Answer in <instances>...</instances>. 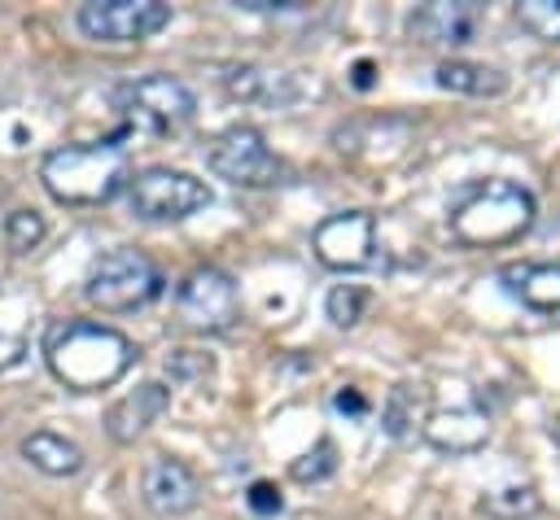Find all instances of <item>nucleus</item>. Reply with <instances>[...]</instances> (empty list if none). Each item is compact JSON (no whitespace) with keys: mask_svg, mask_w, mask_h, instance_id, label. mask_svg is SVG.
Wrapping results in <instances>:
<instances>
[{"mask_svg":"<svg viewBox=\"0 0 560 520\" xmlns=\"http://www.w3.org/2000/svg\"><path fill=\"white\" fill-rule=\"evenodd\" d=\"M44 354H48V367L52 376L66 385V389H79V393H92V389H105L114 385L136 350L131 341L118 332V328H105V323H57L44 341Z\"/></svg>","mask_w":560,"mask_h":520,"instance_id":"f257e3e1","label":"nucleus"},{"mask_svg":"<svg viewBox=\"0 0 560 520\" xmlns=\"http://www.w3.org/2000/svg\"><path fill=\"white\" fill-rule=\"evenodd\" d=\"M534 192L512 184V179H486L477 188H468L455 205H451V236L468 249H494V245H512L534 227Z\"/></svg>","mask_w":560,"mask_h":520,"instance_id":"f03ea898","label":"nucleus"},{"mask_svg":"<svg viewBox=\"0 0 560 520\" xmlns=\"http://www.w3.org/2000/svg\"><path fill=\"white\" fill-rule=\"evenodd\" d=\"M122 135L52 149L39 166V179H44L48 197L61 201V205H101V201H109L127 179V149L118 144Z\"/></svg>","mask_w":560,"mask_h":520,"instance_id":"7ed1b4c3","label":"nucleus"},{"mask_svg":"<svg viewBox=\"0 0 560 520\" xmlns=\"http://www.w3.org/2000/svg\"><path fill=\"white\" fill-rule=\"evenodd\" d=\"M162 271L149 253L140 249H109L92 275H88V302L101 306V310H136V306H149L158 293H162Z\"/></svg>","mask_w":560,"mask_h":520,"instance_id":"20e7f679","label":"nucleus"},{"mask_svg":"<svg viewBox=\"0 0 560 520\" xmlns=\"http://www.w3.org/2000/svg\"><path fill=\"white\" fill-rule=\"evenodd\" d=\"M118 109L127 114L131 127H144L153 135H166L175 127H184L197 109V96L188 83L171 79V74H144V79H131L114 92Z\"/></svg>","mask_w":560,"mask_h":520,"instance_id":"39448f33","label":"nucleus"},{"mask_svg":"<svg viewBox=\"0 0 560 520\" xmlns=\"http://www.w3.org/2000/svg\"><path fill=\"white\" fill-rule=\"evenodd\" d=\"M127 201L149 223H175V218H188L201 205H210V188L188 170L149 166L127 184Z\"/></svg>","mask_w":560,"mask_h":520,"instance_id":"423d86ee","label":"nucleus"},{"mask_svg":"<svg viewBox=\"0 0 560 520\" xmlns=\"http://www.w3.org/2000/svg\"><path fill=\"white\" fill-rule=\"evenodd\" d=\"M171 22L162 0H92L74 13V26L96 44H140Z\"/></svg>","mask_w":560,"mask_h":520,"instance_id":"0eeeda50","label":"nucleus"},{"mask_svg":"<svg viewBox=\"0 0 560 520\" xmlns=\"http://www.w3.org/2000/svg\"><path fill=\"white\" fill-rule=\"evenodd\" d=\"M210 170L236 188H271L284 175V162L267 149V140L254 127H228L210 144Z\"/></svg>","mask_w":560,"mask_h":520,"instance_id":"6e6552de","label":"nucleus"},{"mask_svg":"<svg viewBox=\"0 0 560 520\" xmlns=\"http://www.w3.org/2000/svg\"><path fill=\"white\" fill-rule=\"evenodd\" d=\"M311 249L328 271H363L376 262V218L368 210L328 214L311 232Z\"/></svg>","mask_w":560,"mask_h":520,"instance_id":"1a4fd4ad","label":"nucleus"},{"mask_svg":"<svg viewBox=\"0 0 560 520\" xmlns=\"http://www.w3.org/2000/svg\"><path fill=\"white\" fill-rule=\"evenodd\" d=\"M179 319L197 332H223L241 319V302H236V284L228 271L219 267H197L184 275L179 293H175Z\"/></svg>","mask_w":560,"mask_h":520,"instance_id":"9d476101","label":"nucleus"},{"mask_svg":"<svg viewBox=\"0 0 560 520\" xmlns=\"http://www.w3.org/2000/svg\"><path fill=\"white\" fill-rule=\"evenodd\" d=\"M140 498L153 516H188L201 503V481L184 459H166L158 454L144 472H140Z\"/></svg>","mask_w":560,"mask_h":520,"instance_id":"9b49d317","label":"nucleus"},{"mask_svg":"<svg viewBox=\"0 0 560 520\" xmlns=\"http://www.w3.org/2000/svg\"><path fill=\"white\" fill-rule=\"evenodd\" d=\"M477 26H481V9L472 0H429V4H420L407 17L411 39H420V44H451V48L472 44Z\"/></svg>","mask_w":560,"mask_h":520,"instance_id":"f8f14e48","label":"nucleus"},{"mask_svg":"<svg viewBox=\"0 0 560 520\" xmlns=\"http://www.w3.org/2000/svg\"><path fill=\"white\" fill-rule=\"evenodd\" d=\"M171 406V389L166 385H158V380H149V385H140V389H131L127 398H118L109 411H105V433L114 437V441H136L162 411Z\"/></svg>","mask_w":560,"mask_h":520,"instance_id":"ddd939ff","label":"nucleus"},{"mask_svg":"<svg viewBox=\"0 0 560 520\" xmlns=\"http://www.w3.org/2000/svg\"><path fill=\"white\" fill-rule=\"evenodd\" d=\"M503 288L529 310H560V262H512L499 271Z\"/></svg>","mask_w":560,"mask_h":520,"instance_id":"4468645a","label":"nucleus"},{"mask_svg":"<svg viewBox=\"0 0 560 520\" xmlns=\"http://www.w3.org/2000/svg\"><path fill=\"white\" fill-rule=\"evenodd\" d=\"M424 437L438 446V450H477L486 437H490V419L481 406H455V411H433L424 419Z\"/></svg>","mask_w":560,"mask_h":520,"instance_id":"2eb2a0df","label":"nucleus"},{"mask_svg":"<svg viewBox=\"0 0 560 520\" xmlns=\"http://www.w3.org/2000/svg\"><path fill=\"white\" fill-rule=\"evenodd\" d=\"M22 459L44 476H74L83 468V450L61 433H31L22 437Z\"/></svg>","mask_w":560,"mask_h":520,"instance_id":"dca6fc26","label":"nucleus"},{"mask_svg":"<svg viewBox=\"0 0 560 520\" xmlns=\"http://www.w3.org/2000/svg\"><path fill=\"white\" fill-rule=\"evenodd\" d=\"M433 83L442 87V92H459V96H499L503 87H508V79H503V70H494V66H481V61H442L438 70H433Z\"/></svg>","mask_w":560,"mask_h":520,"instance_id":"f3484780","label":"nucleus"},{"mask_svg":"<svg viewBox=\"0 0 560 520\" xmlns=\"http://www.w3.org/2000/svg\"><path fill=\"white\" fill-rule=\"evenodd\" d=\"M223 83H228V92L241 96V101H267V105H276V101H289V96H293V92H289V74L258 70V66H232V70L223 74Z\"/></svg>","mask_w":560,"mask_h":520,"instance_id":"a211bd4d","label":"nucleus"},{"mask_svg":"<svg viewBox=\"0 0 560 520\" xmlns=\"http://www.w3.org/2000/svg\"><path fill=\"white\" fill-rule=\"evenodd\" d=\"M521 31H529L542 44H560V0H521L516 4Z\"/></svg>","mask_w":560,"mask_h":520,"instance_id":"6ab92c4d","label":"nucleus"},{"mask_svg":"<svg viewBox=\"0 0 560 520\" xmlns=\"http://www.w3.org/2000/svg\"><path fill=\"white\" fill-rule=\"evenodd\" d=\"M368 302H372V293H368L363 284H337V288L324 297V310H328V319H332L337 328H354V323L368 315Z\"/></svg>","mask_w":560,"mask_h":520,"instance_id":"aec40b11","label":"nucleus"},{"mask_svg":"<svg viewBox=\"0 0 560 520\" xmlns=\"http://www.w3.org/2000/svg\"><path fill=\"white\" fill-rule=\"evenodd\" d=\"M289 472H293V481H302V485H306V481H324V476H332V472H337V446H332V441H315L302 459H293Z\"/></svg>","mask_w":560,"mask_h":520,"instance_id":"412c9836","label":"nucleus"},{"mask_svg":"<svg viewBox=\"0 0 560 520\" xmlns=\"http://www.w3.org/2000/svg\"><path fill=\"white\" fill-rule=\"evenodd\" d=\"M44 218L35 214V210H13L9 218H4V240L18 249V253H26V249H35L39 240H44Z\"/></svg>","mask_w":560,"mask_h":520,"instance_id":"4be33fe9","label":"nucleus"},{"mask_svg":"<svg viewBox=\"0 0 560 520\" xmlns=\"http://www.w3.org/2000/svg\"><path fill=\"white\" fill-rule=\"evenodd\" d=\"M486 507L494 516H529V511H538V498H534V489H499Z\"/></svg>","mask_w":560,"mask_h":520,"instance_id":"5701e85b","label":"nucleus"},{"mask_svg":"<svg viewBox=\"0 0 560 520\" xmlns=\"http://www.w3.org/2000/svg\"><path fill=\"white\" fill-rule=\"evenodd\" d=\"M245 503H249V511H258V516H276V511L284 507V498H280V489H276L271 481H254L249 494H245Z\"/></svg>","mask_w":560,"mask_h":520,"instance_id":"b1692460","label":"nucleus"},{"mask_svg":"<svg viewBox=\"0 0 560 520\" xmlns=\"http://www.w3.org/2000/svg\"><path fill=\"white\" fill-rule=\"evenodd\" d=\"M332 406H337L341 415H354V419H363V415H368V398H363V393H354V389H337V393H332Z\"/></svg>","mask_w":560,"mask_h":520,"instance_id":"393cba45","label":"nucleus"},{"mask_svg":"<svg viewBox=\"0 0 560 520\" xmlns=\"http://www.w3.org/2000/svg\"><path fill=\"white\" fill-rule=\"evenodd\" d=\"M22 354H26V341H22V336H4V332H0V371L18 367V363H22Z\"/></svg>","mask_w":560,"mask_h":520,"instance_id":"a878e982","label":"nucleus"},{"mask_svg":"<svg viewBox=\"0 0 560 520\" xmlns=\"http://www.w3.org/2000/svg\"><path fill=\"white\" fill-rule=\"evenodd\" d=\"M354 87H372V61H359L354 66Z\"/></svg>","mask_w":560,"mask_h":520,"instance_id":"bb28decb","label":"nucleus"},{"mask_svg":"<svg viewBox=\"0 0 560 520\" xmlns=\"http://www.w3.org/2000/svg\"><path fill=\"white\" fill-rule=\"evenodd\" d=\"M556 441H560V428H556Z\"/></svg>","mask_w":560,"mask_h":520,"instance_id":"cd10ccee","label":"nucleus"}]
</instances>
